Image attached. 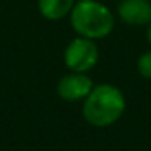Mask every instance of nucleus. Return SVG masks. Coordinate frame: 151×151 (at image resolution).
<instances>
[{"label":"nucleus","instance_id":"obj_1","mask_svg":"<svg viewBox=\"0 0 151 151\" xmlns=\"http://www.w3.org/2000/svg\"><path fill=\"white\" fill-rule=\"evenodd\" d=\"M125 111V98L119 88L112 85L93 86L85 98L83 117L94 127H107L120 119Z\"/></svg>","mask_w":151,"mask_h":151},{"label":"nucleus","instance_id":"obj_2","mask_svg":"<svg viewBox=\"0 0 151 151\" xmlns=\"http://www.w3.org/2000/svg\"><path fill=\"white\" fill-rule=\"evenodd\" d=\"M70 23L78 36L88 39H102L114 29L112 12L96 0H78L70 12Z\"/></svg>","mask_w":151,"mask_h":151},{"label":"nucleus","instance_id":"obj_3","mask_svg":"<svg viewBox=\"0 0 151 151\" xmlns=\"http://www.w3.org/2000/svg\"><path fill=\"white\" fill-rule=\"evenodd\" d=\"M99 49L93 39L78 36L67 46L63 60L72 72L86 73L98 63Z\"/></svg>","mask_w":151,"mask_h":151},{"label":"nucleus","instance_id":"obj_4","mask_svg":"<svg viewBox=\"0 0 151 151\" xmlns=\"http://www.w3.org/2000/svg\"><path fill=\"white\" fill-rule=\"evenodd\" d=\"M93 89V81L89 76L85 73L72 72L60 78L59 85H57V93L62 99L65 101H80L85 99Z\"/></svg>","mask_w":151,"mask_h":151},{"label":"nucleus","instance_id":"obj_5","mask_svg":"<svg viewBox=\"0 0 151 151\" xmlns=\"http://www.w3.org/2000/svg\"><path fill=\"white\" fill-rule=\"evenodd\" d=\"M117 13L124 23L132 26H143L151 23V2L150 0H120Z\"/></svg>","mask_w":151,"mask_h":151},{"label":"nucleus","instance_id":"obj_6","mask_svg":"<svg viewBox=\"0 0 151 151\" xmlns=\"http://www.w3.org/2000/svg\"><path fill=\"white\" fill-rule=\"evenodd\" d=\"M75 0H39L37 7L44 18L47 20H62L72 12Z\"/></svg>","mask_w":151,"mask_h":151},{"label":"nucleus","instance_id":"obj_7","mask_svg":"<svg viewBox=\"0 0 151 151\" xmlns=\"http://www.w3.org/2000/svg\"><path fill=\"white\" fill-rule=\"evenodd\" d=\"M138 73H140L143 78H150L151 80V50L145 52L143 55L138 59Z\"/></svg>","mask_w":151,"mask_h":151},{"label":"nucleus","instance_id":"obj_8","mask_svg":"<svg viewBox=\"0 0 151 151\" xmlns=\"http://www.w3.org/2000/svg\"><path fill=\"white\" fill-rule=\"evenodd\" d=\"M148 41H150V44H151V23H150V26H148Z\"/></svg>","mask_w":151,"mask_h":151}]
</instances>
